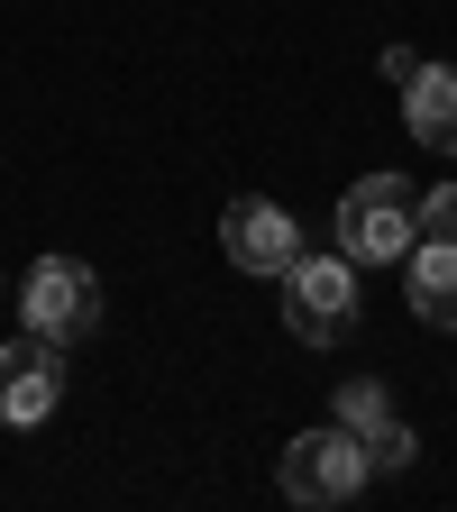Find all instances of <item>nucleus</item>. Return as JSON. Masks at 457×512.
I'll use <instances>...</instances> for the list:
<instances>
[{"label":"nucleus","instance_id":"0eeeda50","mask_svg":"<svg viewBox=\"0 0 457 512\" xmlns=\"http://www.w3.org/2000/svg\"><path fill=\"white\" fill-rule=\"evenodd\" d=\"M403 119L430 156H457V64H412L403 74Z\"/></svg>","mask_w":457,"mask_h":512},{"label":"nucleus","instance_id":"9d476101","mask_svg":"<svg viewBox=\"0 0 457 512\" xmlns=\"http://www.w3.org/2000/svg\"><path fill=\"white\" fill-rule=\"evenodd\" d=\"M384 412H394V394H384L375 375H348V384H339V430H375Z\"/></svg>","mask_w":457,"mask_h":512},{"label":"nucleus","instance_id":"f257e3e1","mask_svg":"<svg viewBox=\"0 0 457 512\" xmlns=\"http://www.w3.org/2000/svg\"><path fill=\"white\" fill-rule=\"evenodd\" d=\"M412 238H421V192L403 174H357L339 192V256L348 266H403Z\"/></svg>","mask_w":457,"mask_h":512},{"label":"nucleus","instance_id":"f03ea898","mask_svg":"<svg viewBox=\"0 0 457 512\" xmlns=\"http://www.w3.org/2000/svg\"><path fill=\"white\" fill-rule=\"evenodd\" d=\"M275 485H284V503H302V512H330V503H357L366 494V448H357V430H302V439H284V458H275Z\"/></svg>","mask_w":457,"mask_h":512},{"label":"nucleus","instance_id":"6e6552de","mask_svg":"<svg viewBox=\"0 0 457 512\" xmlns=\"http://www.w3.org/2000/svg\"><path fill=\"white\" fill-rule=\"evenodd\" d=\"M403 266H412V311L430 330H457V238H412Z\"/></svg>","mask_w":457,"mask_h":512},{"label":"nucleus","instance_id":"423d86ee","mask_svg":"<svg viewBox=\"0 0 457 512\" xmlns=\"http://www.w3.org/2000/svg\"><path fill=\"white\" fill-rule=\"evenodd\" d=\"M220 247H229V266H238V275H284L293 256H302V229H293L284 202H229Z\"/></svg>","mask_w":457,"mask_h":512},{"label":"nucleus","instance_id":"7ed1b4c3","mask_svg":"<svg viewBox=\"0 0 457 512\" xmlns=\"http://www.w3.org/2000/svg\"><path fill=\"white\" fill-rule=\"evenodd\" d=\"M284 330L302 348H339L357 330V266L348 256H293L284 266Z\"/></svg>","mask_w":457,"mask_h":512},{"label":"nucleus","instance_id":"20e7f679","mask_svg":"<svg viewBox=\"0 0 457 512\" xmlns=\"http://www.w3.org/2000/svg\"><path fill=\"white\" fill-rule=\"evenodd\" d=\"M19 320L37 339H83L92 320H101V275L92 266H74V256H37L28 266V293H19Z\"/></svg>","mask_w":457,"mask_h":512},{"label":"nucleus","instance_id":"1a4fd4ad","mask_svg":"<svg viewBox=\"0 0 457 512\" xmlns=\"http://www.w3.org/2000/svg\"><path fill=\"white\" fill-rule=\"evenodd\" d=\"M357 448H366V476H384V467H412V448H421V439H412L394 412H384L375 430H357Z\"/></svg>","mask_w":457,"mask_h":512},{"label":"nucleus","instance_id":"9b49d317","mask_svg":"<svg viewBox=\"0 0 457 512\" xmlns=\"http://www.w3.org/2000/svg\"><path fill=\"white\" fill-rule=\"evenodd\" d=\"M421 238H457V183H439L421 202Z\"/></svg>","mask_w":457,"mask_h":512},{"label":"nucleus","instance_id":"39448f33","mask_svg":"<svg viewBox=\"0 0 457 512\" xmlns=\"http://www.w3.org/2000/svg\"><path fill=\"white\" fill-rule=\"evenodd\" d=\"M55 403H64V348L19 330L10 348H0V421L37 430V421H55Z\"/></svg>","mask_w":457,"mask_h":512}]
</instances>
